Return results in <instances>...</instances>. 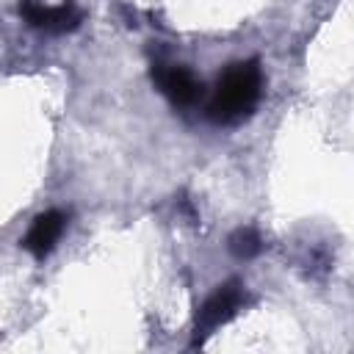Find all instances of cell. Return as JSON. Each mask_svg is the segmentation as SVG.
I'll return each mask as SVG.
<instances>
[{
  "instance_id": "6da1fadb",
  "label": "cell",
  "mask_w": 354,
  "mask_h": 354,
  "mask_svg": "<svg viewBox=\"0 0 354 354\" xmlns=\"http://www.w3.org/2000/svg\"><path fill=\"white\" fill-rule=\"evenodd\" d=\"M263 91V72L257 61L232 64L216 83L213 97L207 102V119L216 124H238L243 122Z\"/></svg>"
},
{
  "instance_id": "7a4b0ae2",
  "label": "cell",
  "mask_w": 354,
  "mask_h": 354,
  "mask_svg": "<svg viewBox=\"0 0 354 354\" xmlns=\"http://www.w3.org/2000/svg\"><path fill=\"white\" fill-rule=\"evenodd\" d=\"M241 304H243V288L238 282L221 285L196 313V340H194V346H199L207 335H213V329L227 324L238 313Z\"/></svg>"
},
{
  "instance_id": "3957f363",
  "label": "cell",
  "mask_w": 354,
  "mask_h": 354,
  "mask_svg": "<svg viewBox=\"0 0 354 354\" xmlns=\"http://www.w3.org/2000/svg\"><path fill=\"white\" fill-rule=\"evenodd\" d=\"M19 14L28 19V25L47 30V33H64L80 25V11L72 3H61V6H44L39 0H22L19 3Z\"/></svg>"
},
{
  "instance_id": "277c9868",
  "label": "cell",
  "mask_w": 354,
  "mask_h": 354,
  "mask_svg": "<svg viewBox=\"0 0 354 354\" xmlns=\"http://www.w3.org/2000/svg\"><path fill=\"white\" fill-rule=\"evenodd\" d=\"M152 80L158 83V88L169 97L171 105H194L202 94V83L183 66H169V64H155L152 69Z\"/></svg>"
},
{
  "instance_id": "5b68a950",
  "label": "cell",
  "mask_w": 354,
  "mask_h": 354,
  "mask_svg": "<svg viewBox=\"0 0 354 354\" xmlns=\"http://www.w3.org/2000/svg\"><path fill=\"white\" fill-rule=\"evenodd\" d=\"M64 224H66V216H64L61 210H44V213H39V216L33 218V224H30V230H28L22 246H25L33 257L41 260V257L50 254L53 246L58 243V238H61V232H64Z\"/></svg>"
},
{
  "instance_id": "8992f818",
  "label": "cell",
  "mask_w": 354,
  "mask_h": 354,
  "mask_svg": "<svg viewBox=\"0 0 354 354\" xmlns=\"http://www.w3.org/2000/svg\"><path fill=\"white\" fill-rule=\"evenodd\" d=\"M260 249H263V238L257 235L254 227H241L230 235V252L238 260H252L260 254Z\"/></svg>"
}]
</instances>
